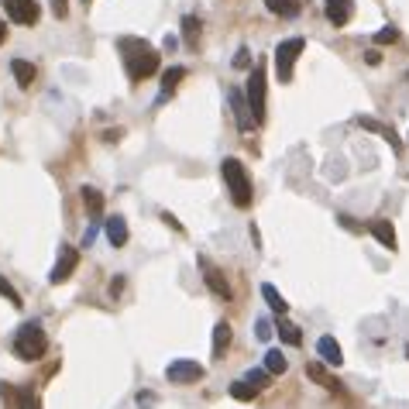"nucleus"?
<instances>
[{
    "label": "nucleus",
    "mask_w": 409,
    "mask_h": 409,
    "mask_svg": "<svg viewBox=\"0 0 409 409\" xmlns=\"http://www.w3.org/2000/svg\"><path fill=\"white\" fill-rule=\"evenodd\" d=\"M200 268H203V279H206V286H210V292L220 296V299L227 303V299H231V286H227V279L220 275V268H217L210 258H203V254H200Z\"/></svg>",
    "instance_id": "1a4fd4ad"
},
{
    "label": "nucleus",
    "mask_w": 409,
    "mask_h": 409,
    "mask_svg": "<svg viewBox=\"0 0 409 409\" xmlns=\"http://www.w3.org/2000/svg\"><path fill=\"white\" fill-rule=\"evenodd\" d=\"M48 351V337L38 324H21L17 333H14V354L21 361H38L41 354Z\"/></svg>",
    "instance_id": "7ed1b4c3"
},
{
    "label": "nucleus",
    "mask_w": 409,
    "mask_h": 409,
    "mask_svg": "<svg viewBox=\"0 0 409 409\" xmlns=\"http://www.w3.org/2000/svg\"><path fill=\"white\" fill-rule=\"evenodd\" d=\"M231 337H234L231 324H217V327H213V361L224 358V351L231 347Z\"/></svg>",
    "instance_id": "dca6fc26"
},
{
    "label": "nucleus",
    "mask_w": 409,
    "mask_h": 409,
    "mask_svg": "<svg viewBox=\"0 0 409 409\" xmlns=\"http://www.w3.org/2000/svg\"><path fill=\"white\" fill-rule=\"evenodd\" d=\"M227 100H231V110H234V117H238V127L247 131V127H251V114H247L245 93H241V89H231V93H227Z\"/></svg>",
    "instance_id": "ddd939ff"
},
{
    "label": "nucleus",
    "mask_w": 409,
    "mask_h": 409,
    "mask_svg": "<svg viewBox=\"0 0 409 409\" xmlns=\"http://www.w3.org/2000/svg\"><path fill=\"white\" fill-rule=\"evenodd\" d=\"M231 396H234L238 403H251V399L258 396V389H254V385H251L247 378H238V382L231 385Z\"/></svg>",
    "instance_id": "b1692460"
},
{
    "label": "nucleus",
    "mask_w": 409,
    "mask_h": 409,
    "mask_svg": "<svg viewBox=\"0 0 409 409\" xmlns=\"http://www.w3.org/2000/svg\"><path fill=\"white\" fill-rule=\"evenodd\" d=\"M82 203L89 206V213H93V220H96V217L103 213V196H100V193H96L93 186H86V189H82Z\"/></svg>",
    "instance_id": "393cba45"
},
{
    "label": "nucleus",
    "mask_w": 409,
    "mask_h": 409,
    "mask_svg": "<svg viewBox=\"0 0 409 409\" xmlns=\"http://www.w3.org/2000/svg\"><path fill=\"white\" fill-rule=\"evenodd\" d=\"M306 375H310L317 385H324V389H337V385H340V382H337V378H333V375H330L320 361H310V365H306Z\"/></svg>",
    "instance_id": "aec40b11"
},
{
    "label": "nucleus",
    "mask_w": 409,
    "mask_h": 409,
    "mask_svg": "<svg viewBox=\"0 0 409 409\" xmlns=\"http://www.w3.org/2000/svg\"><path fill=\"white\" fill-rule=\"evenodd\" d=\"M182 38H186V45H196V38H200V21L193 14L182 17Z\"/></svg>",
    "instance_id": "a878e982"
},
{
    "label": "nucleus",
    "mask_w": 409,
    "mask_h": 409,
    "mask_svg": "<svg viewBox=\"0 0 409 409\" xmlns=\"http://www.w3.org/2000/svg\"><path fill=\"white\" fill-rule=\"evenodd\" d=\"M286 368H289L286 354H279L275 347H272V351H265V371H268V375H286Z\"/></svg>",
    "instance_id": "5701e85b"
},
{
    "label": "nucleus",
    "mask_w": 409,
    "mask_h": 409,
    "mask_svg": "<svg viewBox=\"0 0 409 409\" xmlns=\"http://www.w3.org/2000/svg\"><path fill=\"white\" fill-rule=\"evenodd\" d=\"M76 265H80V251L76 247H59V261H55V268H52V275H48V282L52 286H59V282H66L73 272H76Z\"/></svg>",
    "instance_id": "6e6552de"
},
{
    "label": "nucleus",
    "mask_w": 409,
    "mask_h": 409,
    "mask_svg": "<svg viewBox=\"0 0 409 409\" xmlns=\"http://www.w3.org/2000/svg\"><path fill=\"white\" fill-rule=\"evenodd\" d=\"M121 289H124V279H114V282H110V296H117Z\"/></svg>",
    "instance_id": "72a5a7b5"
},
{
    "label": "nucleus",
    "mask_w": 409,
    "mask_h": 409,
    "mask_svg": "<svg viewBox=\"0 0 409 409\" xmlns=\"http://www.w3.org/2000/svg\"><path fill=\"white\" fill-rule=\"evenodd\" d=\"M107 241H110L114 247L127 245V220L117 217V213H114V217H107Z\"/></svg>",
    "instance_id": "4468645a"
},
{
    "label": "nucleus",
    "mask_w": 409,
    "mask_h": 409,
    "mask_svg": "<svg viewBox=\"0 0 409 409\" xmlns=\"http://www.w3.org/2000/svg\"><path fill=\"white\" fill-rule=\"evenodd\" d=\"M254 333H258V340H268V337H272V324H268V320H258V324H254Z\"/></svg>",
    "instance_id": "7c9ffc66"
},
{
    "label": "nucleus",
    "mask_w": 409,
    "mask_h": 409,
    "mask_svg": "<svg viewBox=\"0 0 409 409\" xmlns=\"http://www.w3.org/2000/svg\"><path fill=\"white\" fill-rule=\"evenodd\" d=\"M396 38H399V31H396L392 24H389V28H378V31H375V41H378V45H392Z\"/></svg>",
    "instance_id": "c85d7f7f"
},
{
    "label": "nucleus",
    "mask_w": 409,
    "mask_h": 409,
    "mask_svg": "<svg viewBox=\"0 0 409 409\" xmlns=\"http://www.w3.org/2000/svg\"><path fill=\"white\" fill-rule=\"evenodd\" d=\"M358 124H361V127H365V131H375V134H378V138H385V141H389V145H392V148H399V138H396V131H392V127H389V124L375 121V117H368V114H365V117H358Z\"/></svg>",
    "instance_id": "f3484780"
},
{
    "label": "nucleus",
    "mask_w": 409,
    "mask_h": 409,
    "mask_svg": "<svg viewBox=\"0 0 409 409\" xmlns=\"http://www.w3.org/2000/svg\"><path fill=\"white\" fill-rule=\"evenodd\" d=\"M265 7L279 17H299L303 14V0H265Z\"/></svg>",
    "instance_id": "a211bd4d"
},
{
    "label": "nucleus",
    "mask_w": 409,
    "mask_h": 409,
    "mask_svg": "<svg viewBox=\"0 0 409 409\" xmlns=\"http://www.w3.org/2000/svg\"><path fill=\"white\" fill-rule=\"evenodd\" d=\"M0 296H3V299H7L10 306H21V303H24V299H21V292H17V289L10 286L7 279H0Z\"/></svg>",
    "instance_id": "bb28decb"
},
{
    "label": "nucleus",
    "mask_w": 409,
    "mask_h": 409,
    "mask_svg": "<svg viewBox=\"0 0 409 409\" xmlns=\"http://www.w3.org/2000/svg\"><path fill=\"white\" fill-rule=\"evenodd\" d=\"M3 38H7V24L0 21V45H3Z\"/></svg>",
    "instance_id": "f704fd0d"
},
{
    "label": "nucleus",
    "mask_w": 409,
    "mask_h": 409,
    "mask_svg": "<svg viewBox=\"0 0 409 409\" xmlns=\"http://www.w3.org/2000/svg\"><path fill=\"white\" fill-rule=\"evenodd\" d=\"M82 3H86V0H82Z\"/></svg>",
    "instance_id": "e433bc0d"
},
{
    "label": "nucleus",
    "mask_w": 409,
    "mask_h": 409,
    "mask_svg": "<svg viewBox=\"0 0 409 409\" xmlns=\"http://www.w3.org/2000/svg\"><path fill=\"white\" fill-rule=\"evenodd\" d=\"M303 48H306V38L279 41V48H275V73H279V82H292V69H296V59L303 55Z\"/></svg>",
    "instance_id": "39448f33"
},
{
    "label": "nucleus",
    "mask_w": 409,
    "mask_h": 409,
    "mask_svg": "<svg viewBox=\"0 0 409 409\" xmlns=\"http://www.w3.org/2000/svg\"><path fill=\"white\" fill-rule=\"evenodd\" d=\"M247 66H251V55H247V48H241L234 55V69H247Z\"/></svg>",
    "instance_id": "2f4dec72"
},
{
    "label": "nucleus",
    "mask_w": 409,
    "mask_h": 409,
    "mask_svg": "<svg viewBox=\"0 0 409 409\" xmlns=\"http://www.w3.org/2000/svg\"><path fill=\"white\" fill-rule=\"evenodd\" d=\"M354 14V0H327V21L333 28H344Z\"/></svg>",
    "instance_id": "9d476101"
},
{
    "label": "nucleus",
    "mask_w": 409,
    "mask_h": 409,
    "mask_svg": "<svg viewBox=\"0 0 409 409\" xmlns=\"http://www.w3.org/2000/svg\"><path fill=\"white\" fill-rule=\"evenodd\" d=\"M368 231L375 234V241H378V245H385L389 251H396V231H392V224H389V220H371Z\"/></svg>",
    "instance_id": "2eb2a0df"
},
{
    "label": "nucleus",
    "mask_w": 409,
    "mask_h": 409,
    "mask_svg": "<svg viewBox=\"0 0 409 409\" xmlns=\"http://www.w3.org/2000/svg\"><path fill=\"white\" fill-rule=\"evenodd\" d=\"M317 354H320V361H324V365H333V368H337V365H344L340 344H337L333 337H320V340H317Z\"/></svg>",
    "instance_id": "9b49d317"
},
{
    "label": "nucleus",
    "mask_w": 409,
    "mask_h": 409,
    "mask_svg": "<svg viewBox=\"0 0 409 409\" xmlns=\"http://www.w3.org/2000/svg\"><path fill=\"white\" fill-rule=\"evenodd\" d=\"M179 80H186V69L182 66H172V69H165V76H162V96L159 100H165L175 86H179Z\"/></svg>",
    "instance_id": "4be33fe9"
},
{
    "label": "nucleus",
    "mask_w": 409,
    "mask_h": 409,
    "mask_svg": "<svg viewBox=\"0 0 409 409\" xmlns=\"http://www.w3.org/2000/svg\"><path fill=\"white\" fill-rule=\"evenodd\" d=\"M48 7H52L55 17H66L69 14V0H48Z\"/></svg>",
    "instance_id": "c756f323"
},
{
    "label": "nucleus",
    "mask_w": 409,
    "mask_h": 409,
    "mask_svg": "<svg viewBox=\"0 0 409 409\" xmlns=\"http://www.w3.org/2000/svg\"><path fill=\"white\" fill-rule=\"evenodd\" d=\"M124 48V66H127V76L138 82V80H148L159 73V52L148 45V41H138V38H121Z\"/></svg>",
    "instance_id": "f257e3e1"
},
{
    "label": "nucleus",
    "mask_w": 409,
    "mask_h": 409,
    "mask_svg": "<svg viewBox=\"0 0 409 409\" xmlns=\"http://www.w3.org/2000/svg\"><path fill=\"white\" fill-rule=\"evenodd\" d=\"M206 375L203 365H196V361H189V358H179V361H172L168 368H165V378L172 382V385H193V382H200Z\"/></svg>",
    "instance_id": "0eeeda50"
},
{
    "label": "nucleus",
    "mask_w": 409,
    "mask_h": 409,
    "mask_svg": "<svg viewBox=\"0 0 409 409\" xmlns=\"http://www.w3.org/2000/svg\"><path fill=\"white\" fill-rule=\"evenodd\" d=\"M10 73H14V80H17L21 89H28V86L35 82V76H38V69H35L28 59H14V62H10Z\"/></svg>",
    "instance_id": "f8f14e48"
},
{
    "label": "nucleus",
    "mask_w": 409,
    "mask_h": 409,
    "mask_svg": "<svg viewBox=\"0 0 409 409\" xmlns=\"http://www.w3.org/2000/svg\"><path fill=\"white\" fill-rule=\"evenodd\" d=\"M245 378H247V382H251V385H254V389H258V392H261V389L268 385V371H265V368H254V371H247Z\"/></svg>",
    "instance_id": "cd10ccee"
},
{
    "label": "nucleus",
    "mask_w": 409,
    "mask_h": 409,
    "mask_svg": "<svg viewBox=\"0 0 409 409\" xmlns=\"http://www.w3.org/2000/svg\"><path fill=\"white\" fill-rule=\"evenodd\" d=\"M406 358H409V344H406Z\"/></svg>",
    "instance_id": "c9c22d12"
},
{
    "label": "nucleus",
    "mask_w": 409,
    "mask_h": 409,
    "mask_svg": "<svg viewBox=\"0 0 409 409\" xmlns=\"http://www.w3.org/2000/svg\"><path fill=\"white\" fill-rule=\"evenodd\" d=\"M175 45H179V38H175V35H165V41H162V48H165V52H172Z\"/></svg>",
    "instance_id": "473e14b6"
},
{
    "label": "nucleus",
    "mask_w": 409,
    "mask_h": 409,
    "mask_svg": "<svg viewBox=\"0 0 409 409\" xmlns=\"http://www.w3.org/2000/svg\"><path fill=\"white\" fill-rule=\"evenodd\" d=\"M220 175H224V186L231 189V200L234 206H251V179H247V168L241 159H224L220 162Z\"/></svg>",
    "instance_id": "f03ea898"
},
{
    "label": "nucleus",
    "mask_w": 409,
    "mask_h": 409,
    "mask_svg": "<svg viewBox=\"0 0 409 409\" xmlns=\"http://www.w3.org/2000/svg\"><path fill=\"white\" fill-rule=\"evenodd\" d=\"M272 330H279L282 344H289V347H299V344H303V333H299V327H296L292 320H286V317H279V324H275Z\"/></svg>",
    "instance_id": "6ab92c4d"
},
{
    "label": "nucleus",
    "mask_w": 409,
    "mask_h": 409,
    "mask_svg": "<svg viewBox=\"0 0 409 409\" xmlns=\"http://www.w3.org/2000/svg\"><path fill=\"white\" fill-rule=\"evenodd\" d=\"M245 103H247L251 121L254 124L265 121V69H261V66H254V69H251V76H247Z\"/></svg>",
    "instance_id": "20e7f679"
},
{
    "label": "nucleus",
    "mask_w": 409,
    "mask_h": 409,
    "mask_svg": "<svg viewBox=\"0 0 409 409\" xmlns=\"http://www.w3.org/2000/svg\"><path fill=\"white\" fill-rule=\"evenodd\" d=\"M261 296H265V303H268V306H272L279 317H286V313H289V303L282 299V292L272 286V282H265V286H261Z\"/></svg>",
    "instance_id": "412c9836"
},
{
    "label": "nucleus",
    "mask_w": 409,
    "mask_h": 409,
    "mask_svg": "<svg viewBox=\"0 0 409 409\" xmlns=\"http://www.w3.org/2000/svg\"><path fill=\"white\" fill-rule=\"evenodd\" d=\"M3 10H7V17H10L14 24H21V28L38 24V17H41L38 0H3Z\"/></svg>",
    "instance_id": "423d86ee"
}]
</instances>
